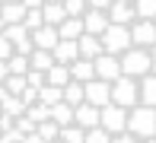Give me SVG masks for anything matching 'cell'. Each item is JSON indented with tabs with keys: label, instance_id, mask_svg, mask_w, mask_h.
I'll return each instance as SVG.
<instances>
[{
	"label": "cell",
	"instance_id": "1",
	"mask_svg": "<svg viewBox=\"0 0 156 143\" xmlns=\"http://www.w3.org/2000/svg\"><path fill=\"white\" fill-rule=\"evenodd\" d=\"M51 57H54V64H73L76 57H80V48H76V41H58V48L51 51Z\"/></svg>",
	"mask_w": 156,
	"mask_h": 143
},
{
	"label": "cell",
	"instance_id": "2",
	"mask_svg": "<svg viewBox=\"0 0 156 143\" xmlns=\"http://www.w3.org/2000/svg\"><path fill=\"white\" fill-rule=\"evenodd\" d=\"M0 19L3 26H19L26 19V3H0Z\"/></svg>",
	"mask_w": 156,
	"mask_h": 143
},
{
	"label": "cell",
	"instance_id": "3",
	"mask_svg": "<svg viewBox=\"0 0 156 143\" xmlns=\"http://www.w3.org/2000/svg\"><path fill=\"white\" fill-rule=\"evenodd\" d=\"M6 67H10V76H26V73H29V57L13 54L10 61H6Z\"/></svg>",
	"mask_w": 156,
	"mask_h": 143
},
{
	"label": "cell",
	"instance_id": "4",
	"mask_svg": "<svg viewBox=\"0 0 156 143\" xmlns=\"http://www.w3.org/2000/svg\"><path fill=\"white\" fill-rule=\"evenodd\" d=\"M3 86H6V92H10V96H16V99H19V96L26 92V86H29V83H26V76H10Z\"/></svg>",
	"mask_w": 156,
	"mask_h": 143
},
{
	"label": "cell",
	"instance_id": "5",
	"mask_svg": "<svg viewBox=\"0 0 156 143\" xmlns=\"http://www.w3.org/2000/svg\"><path fill=\"white\" fill-rule=\"evenodd\" d=\"M10 80V67H6V61H0V86Z\"/></svg>",
	"mask_w": 156,
	"mask_h": 143
},
{
	"label": "cell",
	"instance_id": "6",
	"mask_svg": "<svg viewBox=\"0 0 156 143\" xmlns=\"http://www.w3.org/2000/svg\"><path fill=\"white\" fill-rule=\"evenodd\" d=\"M23 143H45V140H41L38 134H29V137H23Z\"/></svg>",
	"mask_w": 156,
	"mask_h": 143
}]
</instances>
